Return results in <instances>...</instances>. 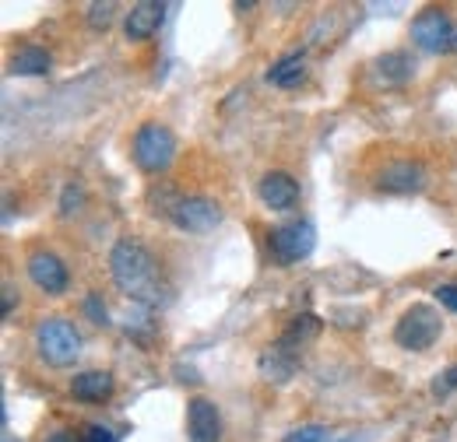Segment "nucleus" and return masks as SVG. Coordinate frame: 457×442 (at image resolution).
<instances>
[{"label":"nucleus","instance_id":"obj_1","mask_svg":"<svg viewBox=\"0 0 457 442\" xmlns=\"http://www.w3.org/2000/svg\"><path fill=\"white\" fill-rule=\"evenodd\" d=\"M110 277L113 284L137 306H159L170 288L159 260L152 257V250L141 239H120L110 253Z\"/></svg>","mask_w":457,"mask_h":442},{"label":"nucleus","instance_id":"obj_2","mask_svg":"<svg viewBox=\"0 0 457 442\" xmlns=\"http://www.w3.org/2000/svg\"><path fill=\"white\" fill-rule=\"evenodd\" d=\"M36 348L50 369H71L81 358V333L63 316H46L36 327Z\"/></svg>","mask_w":457,"mask_h":442},{"label":"nucleus","instance_id":"obj_3","mask_svg":"<svg viewBox=\"0 0 457 442\" xmlns=\"http://www.w3.org/2000/svg\"><path fill=\"white\" fill-rule=\"evenodd\" d=\"M130 151H134V166L141 168V172L162 176L172 166V159H176V137H172L170 127H162V123H141L134 130Z\"/></svg>","mask_w":457,"mask_h":442},{"label":"nucleus","instance_id":"obj_4","mask_svg":"<svg viewBox=\"0 0 457 442\" xmlns=\"http://www.w3.org/2000/svg\"><path fill=\"white\" fill-rule=\"evenodd\" d=\"M440 333H444L440 313L433 306H426V302H415L411 309L401 313L398 327H395V340L404 351H429L440 340Z\"/></svg>","mask_w":457,"mask_h":442},{"label":"nucleus","instance_id":"obj_5","mask_svg":"<svg viewBox=\"0 0 457 442\" xmlns=\"http://www.w3.org/2000/svg\"><path fill=\"white\" fill-rule=\"evenodd\" d=\"M313 246H317V228L306 218L286 221L268 232V253L275 257V264H286V267L306 260L313 253Z\"/></svg>","mask_w":457,"mask_h":442},{"label":"nucleus","instance_id":"obj_6","mask_svg":"<svg viewBox=\"0 0 457 442\" xmlns=\"http://www.w3.org/2000/svg\"><path fill=\"white\" fill-rule=\"evenodd\" d=\"M411 43L426 53H451L457 50V29L454 18L444 7H426L411 21Z\"/></svg>","mask_w":457,"mask_h":442},{"label":"nucleus","instance_id":"obj_7","mask_svg":"<svg viewBox=\"0 0 457 442\" xmlns=\"http://www.w3.org/2000/svg\"><path fill=\"white\" fill-rule=\"evenodd\" d=\"M170 221L179 232L204 235V232H215L222 225V208L208 197H176L170 204Z\"/></svg>","mask_w":457,"mask_h":442},{"label":"nucleus","instance_id":"obj_8","mask_svg":"<svg viewBox=\"0 0 457 442\" xmlns=\"http://www.w3.org/2000/svg\"><path fill=\"white\" fill-rule=\"evenodd\" d=\"M25 271H29V277H32V284H36L39 291H46V295H63L67 284H71L67 264L60 260L57 253H50V250H36V253H29Z\"/></svg>","mask_w":457,"mask_h":442},{"label":"nucleus","instance_id":"obj_9","mask_svg":"<svg viewBox=\"0 0 457 442\" xmlns=\"http://www.w3.org/2000/svg\"><path fill=\"white\" fill-rule=\"evenodd\" d=\"M426 186V168L415 159H395L377 172V190L384 193H419Z\"/></svg>","mask_w":457,"mask_h":442},{"label":"nucleus","instance_id":"obj_10","mask_svg":"<svg viewBox=\"0 0 457 442\" xmlns=\"http://www.w3.org/2000/svg\"><path fill=\"white\" fill-rule=\"evenodd\" d=\"M187 432H190V442H222V414L215 400L194 397L187 404Z\"/></svg>","mask_w":457,"mask_h":442},{"label":"nucleus","instance_id":"obj_11","mask_svg":"<svg viewBox=\"0 0 457 442\" xmlns=\"http://www.w3.org/2000/svg\"><path fill=\"white\" fill-rule=\"evenodd\" d=\"M257 369H261V376L264 380H271V383H288L295 372H299V348L295 344H288L286 337L282 340H275L271 348H264V355H261V362H257Z\"/></svg>","mask_w":457,"mask_h":442},{"label":"nucleus","instance_id":"obj_12","mask_svg":"<svg viewBox=\"0 0 457 442\" xmlns=\"http://www.w3.org/2000/svg\"><path fill=\"white\" fill-rule=\"evenodd\" d=\"M162 18H166V4L159 0H141L130 7V14L123 18V36L130 43H145L152 39L159 29H162Z\"/></svg>","mask_w":457,"mask_h":442},{"label":"nucleus","instance_id":"obj_13","mask_svg":"<svg viewBox=\"0 0 457 442\" xmlns=\"http://www.w3.org/2000/svg\"><path fill=\"white\" fill-rule=\"evenodd\" d=\"M257 193H261L264 208H271V211H288V208H295V201H299V183H295L288 172L275 168V172H264V176H261Z\"/></svg>","mask_w":457,"mask_h":442},{"label":"nucleus","instance_id":"obj_14","mask_svg":"<svg viewBox=\"0 0 457 442\" xmlns=\"http://www.w3.org/2000/svg\"><path fill=\"white\" fill-rule=\"evenodd\" d=\"M415 74V60L401 50H391V53H380L373 63H370V78L380 85V88H401L408 85Z\"/></svg>","mask_w":457,"mask_h":442},{"label":"nucleus","instance_id":"obj_15","mask_svg":"<svg viewBox=\"0 0 457 442\" xmlns=\"http://www.w3.org/2000/svg\"><path fill=\"white\" fill-rule=\"evenodd\" d=\"M116 380L103 369H88V372H78L71 380V397L81 400V404H106L113 397Z\"/></svg>","mask_w":457,"mask_h":442},{"label":"nucleus","instance_id":"obj_16","mask_svg":"<svg viewBox=\"0 0 457 442\" xmlns=\"http://www.w3.org/2000/svg\"><path fill=\"white\" fill-rule=\"evenodd\" d=\"M50 67H54L50 50H46V46H36V43L21 46L18 53L11 56V74H14V78H46Z\"/></svg>","mask_w":457,"mask_h":442},{"label":"nucleus","instance_id":"obj_17","mask_svg":"<svg viewBox=\"0 0 457 442\" xmlns=\"http://www.w3.org/2000/svg\"><path fill=\"white\" fill-rule=\"evenodd\" d=\"M268 81L275 85V88H299L303 81H306V60L299 53L292 56H282L278 63H271V70H268Z\"/></svg>","mask_w":457,"mask_h":442},{"label":"nucleus","instance_id":"obj_18","mask_svg":"<svg viewBox=\"0 0 457 442\" xmlns=\"http://www.w3.org/2000/svg\"><path fill=\"white\" fill-rule=\"evenodd\" d=\"M317 333H320V320L306 313V316H295V320L288 323V331L282 333V337H286L288 344H295V348H303V340H310V337H317Z\"/></svg>","mask_w":457,"mask_h":442},{"label":"nucleus","instance_id":"obj_19","mask_svg":"<svg viewBox=\"0 0 457 442\" xmlns=\"http://www.w3.org/2000/svg\"><path fill=\"white\" fill-rule=\"evenodd\" d=\"M113 18H116L113 0H96V4H88V25H92L96 32H106V29L113 25Z\"/></svg>","mask_w":457,"mask_h":442},{"label":"nucleus","instance_id":"obj_20","mask_svg":"<svg viewBox=\"0 0 457 442\" xmlns=\"http://www.w3.org/2000/svg\"><path fill=\"white\" fill-rule=\"evenodd\" d=\"M81 204H85V186L81 183H67L63 193H60V215L71 218L74 211H81Z\"/></svg>","mask_w":457,"mask_h":442},{"label":"nucleus","instance_id":"obj_21","mask_svg":"<svg viewBox=\"0 0 457 442\" xmlns=\"http://www.w3.org/2000/svg\"><path fill=\"white\" fill-rule=\"evenodd\" d=\"M328 439V429L324 425H303V429H292L282 442H324Z\"/></svg>","mask_w":457,"mask_h":442},{"label":"nucleus","instance_id":"obj_22","mask_svg":"<svg viewBox=\"0 0 457 442\" xmlns=\"http://www.w3.org/2000/svg\"><path fill=\"white\" fill-rule=\"evenodd\" d=\"M454 389H457V365H451L447 372H440V376L433 380V397H440V400H444V397H451Z\"/></svg>","mask_w":457,"mask_h":442},{"label":"nucleus","instance_id":"obj_23","mask_svg":"<svg viewBox=\"0 0 457 442\" xmlns=\"http://www.w3.org/2000/svg\"><path fill=\"white\" fill-rule=\"evenodd\" d=\"M85 316H88L92 323H99V327H106V320H110V313H106V306H103V299H99V295H88V299H85Z\"/></svg>","mask_w":457,"mask_h":442},{"label":"nucleus","instance_id":"obj_24","mask_svg":"<svg viewBox=\"0 0 457 442\" xmlns=\"http://www.w3.org/2000/svg\"><path fill=\"white\" fill-rule=\"evenodd\" d=\"M433 299H440V306H444V309L457 313V284H440V288L433 291Z\"/></svg>","mask_w":457,"mask_h":442},{"label":"nucleus","instance_id":"obj_25","mask_svg":"<svg viewBox=\"0 0 457 442\" xmlns=\"http://www.w3.org/2000/svg\"><path fill=\"white\" fill-rule=\"evenodd\" d=\"M85 442H116V432L106 425H88L85 429Z\"/></svg>","mask_w":457,"mask_h":442},{"label":"nucleus","instance_id":"obj_26","mask_svg":"<svg viewBox=\"0 0 457 442\" xmlns=\"http://www.w3.org/2000/svg\"><path fill=\"white\" fill-rule=\"evenodd\" d=\"M21 295L14 291V284L11 281H4V320H11V309H14V302H18Z\"/></svg>","mask_w":457,"mask_h":442},{"label":"nucleus","instance_id":"obj_27","mask_svg":"<svg viewBox=\"0 0 457 442\" xmlns=\"http://www.w3.org/2000/svg\"><path fill=\"white\" fill-rule=\"evenodd\" d=\"M43 442H85V436H78V432H71V429H60V432L46 436Z\"/></svg>","mask_w":457,"mask_h":442},{"label":"nucleus","instance_id":"obj_28","mask_svg":"<svg viewBox=\"0 0 457 442\" xmlns=\"http://www.w3.org/2000/svg\"><path fill=\"white\" fill-rule=\"evenodd\" d=\"M4 442H18V439H11V436H4Z\"/></svg>","mask_w":457,"mask_h":442},{"label":"nucleus","instance_id":"obj_29","mask_svg":"<svg viewBox=\"0 0 457 442\" xmlns=\"http://www.w3.org/2000/svg\"><path fill=\"white\" fill-rule=\"evenodd\" d=\"M342 442H352V439H342Z\"/></svg>","mask_w":457,"mask_h":442}]
</instances>
